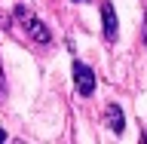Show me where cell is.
<instances>
[{"instance_id": "9c48e42d", "label": "cell", "mask_w": 147, "mask_h": 144, "mask_svg": "<svg viewBox=\"0 0 147 144\" xmlns=\"http://www.w3.org/2000/svg\"><path fill=\"white\" fill-rule=\"evenodd\" d=\"M144 141H147V135H144Z\"/></svg>"}, {"instance_id": "ba28073f", "label": "cell", "mask_w": 147, "mask_h": 144, "mask_svg": "<svg viewBox=\"0 0 147 144\" xmlns=\"http://www.w3.org/2000/svg\"><path fill=\"white\" fill-rule=\"evenodd\" d=\"M77 3H83V0H77Z\"/></svg>"}, {"instance_id": "6da1fadb", "label": "cell", "mask_w": 147, "mask_h": 144, "mask_svg": "<svg viewBox=\"0 0 147 144\" xmlns=\"http://www.w3.org/2000/svg\"><path fill=\"white\" fill-rule=\"evenodd\" d=\"M12 16H16L18 22L25 25V31H28L31 37H34L37 43H49V40H52V34H49V28H46L43 22H40V18H37L34 12H31V9L25 6V3H18V6L12 9Z\"/></svg>"}, {"instance_id": "8992f818", "label": "cell", "mask_w": 147, "mask_h": 144, "mask_svg": "<svg viewBox=\"0 0 147 144\" xmlns=\"http://www.w3.org/2000/svg\"><path fill=\"white\" fill-rule=\"evenodd\" d=\"M141 40L147 43V16H144V31H141Z\"/></svg>"}, {"instance_id": "3957f363", "label": "cell", "mask_w": 147, "mask_h": 144, "mask_svg": "<svg viewBox=\"0 0 147 144\" xmlns=\"http://www.w3.org/2000/svg\"><path fill=\"white\" fill-rule=\"evenodd\" d=\"M101 22H104V40L113 43L117 40V12L110 3H101Z\"/></svg>"}, {"instance_id": "277c9868", "label": "cell", "mask_w": 147, "mask_h": 144, "mask_svg": "<svg viewBox=\"0 0 147 144\" xmlns=\"http://www.w3.org/2000/svg\"><path fill=\"white\" fill-rule=\"evenodd\" d=\"M107 126H110V132L123 135V129H126V117H123V107H119V104H107Z\"/></svg>"}, {"instance_id": "5b68a950", "label": "cell", "mask_w": 147, "mask_h": 144, "mask_svg": "<svg viewBox=\"0 0 147 144\" xmlns=\"http://www.w3.org/2000/svg\"><path fill=\"white\" fill-rule=\"evenodd\" d=\"M3 83H6V80H3V71H0V98L6 95V86H3Z\"/></svg>"}, {"instance_id": "52a82bcc", "label": "cell", "mask_w": 147, "mask_h": 144, "mask_svg": "<svg viewBox=\"0 0 147 144\" xmlns=\"http://www.w3.org/2000/svg\"><path fill=\"white\" fill-rule=\"evenodd\" d=\"M0 141H6V132H3V129H0Z\"/></svg>"}, {"instance_id": "7a4b0ae2", "label": "cell", "mask_w": 147, "mask_h": 144, "mask_svg": "<svg viewBox=\"0 0 147 144\" xmlns=\"http://www.w3.org/2000/svg\"><path fill=\"white\" fill-rule=\"evenodd\" d=\"M74 83H77V92L80 95H92L95 92V74H92L89 64L74 62Z\"/></svg>"}]
</instances>
